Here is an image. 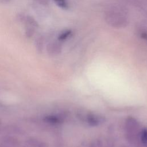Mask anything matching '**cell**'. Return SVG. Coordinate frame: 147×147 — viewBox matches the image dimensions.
<instances>
[{"instance_id": "obj_10", "label": "cell", "mask_w": 147, "mask_h": 147, "mask_svg": "<svg viewBox=\"0 0 147 147\" xmlns=\"http://www.w3.org/2000/svg\"><path fill=\"white\" fill-rule=\"evenodd\" d=\"M0 1L3 3H7L10 1V0H0Z\"/></svg>"}, {"instance_id": "obj_3", "label": "cell", "mask_w": 147, "mask_h": 147, "mask_svg": "<svg viewBox=\"0 0 147 147\" xmlns=\"http://www.w3.org/2000/svg\"><path fill=\"white\" fill-rule=\"evenodd\" d=\"M140 140L143 145L147 146V128H144L140 133Z\"/></svg>"}, {"instance_id": "obj_1", "label": "cell", "mask_w": 147, "mask_h": 147, "mask_svg": "<svg viewBox=\"0 0 147 147\" xmlns=\"http://www.w3.org/2000/svg\"><path fill=\"white\" fill-rule=\"evenodd\" d=\"M87 121L88 123L92 126H98L105 121L103 117H100L95 114H88L87 116Z\"/></svg>"}, {"instance_id": "obj_2", "label": "cell", "mask_w": 147, "mask_h": 147, "mask_svg": "<svg viewBox=\"0 0 147 147\" xmlns=\"http://www.w3.org/2000/svg\"><path fill=\"white\" fill-rule=\"evenodd\" d=\"M60 50L59 45L56 42H51L47 46L48 52L50 54L57 53Z\"/></svg>"}, {"instance_id": "obj_9", "label": "cell", "mask_w": 147, "mask_h": 147, "mask_svg": "<svg viewBox=\"0 0 147 147\" xmlns=\"http://www.w3.org/2000/svg\"><path fill=\"white\" fill-rule=\"evenodd\" d=\"M141 37L143 38L144 39H145L147 40V34L146 33H143L142 34H141Z\"/></svg>"}, {"instance_id": "obj_7", "label": "cell", "mask_w": 147, "mask_h": 147, "mask_svg": "<svg viewBox=\"0 0 147 147\" xmlns=\"http://www.w3.org/2000/svg\"><path fill=\"white\" fill-rule=\"evenodd\" d=\"M57 6L63 9H67L68 7V5L65 0H53Z\"/></svg>"}, {"instance_id": "obj_8", "label": "cell", "mask_w": 147, "mask_h": 147, "mask_svg": "<svg viewBox=\"0 0 147 147\" xmlns=\"http://www.w3.org/2000/svg\"><path fill=\"white\" fill-rule=\"evenodd\" d=\"M38 2L40 3L41 4H43V5H46L48 3V0H36Z\"/></svg>"}, {"instance_id": "obj_6", "label": "cell", "mask_w": 147, "mask_h": 147, "mask_svg": "<svg viewBox=\"0 0 147 147\" xmlns=\"http://www.w3.org/2000/svg\"><path fill=\"white\" fill-rule=\"evenodd\" d=\"M71 30H65L63 32H62L58 37V39L59 41H63L67 39L71 34Z\"/></svg>"}, {"instance_id": "obj_5", "label": "cell", "mask_w": 147, "mask_h": 147, "mask_svg": "<svg viewBox=\"0 0 147 147\" xmlns=\"http://www.w3.org/2000/svg\"><path fill=\"white\" fill-rule=\"evenodd\" d=\"M35 30H36V28L25 26V35H26V36L28 38H30V37H33L35 33Z\"/></svg>"}, {"instance_id": "obj_4", "label": "cell", "mask_w": 147, "mask_h": 147, "mask_svg": "<svg viewBox=\"0 0 147 147\" xmlns=\"http://www.w3.org/2000/svg\"><path fill=\"white\" fill-rule=\"evenodd\" d=\"M35 44L38 51L42 50L44 44V40L42 36H38L37 37H36L35 40Z\"/></svg>"}]
</instances>
